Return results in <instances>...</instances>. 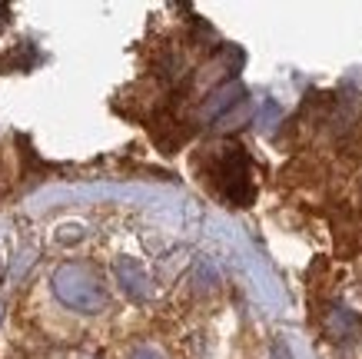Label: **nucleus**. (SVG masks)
<instances>
[{
	"label": "nucleus",
	"instance_id": "39448f33",
	"mask_svg": "<svg viewBox=\"0 0 362 359\" xmlns=\"http://www.w3.org/2000/svg\"><path fill=\"white\" fill-rule=\"evenodd\" d=\"M87 237V227L83 223H64V227H57V243L60 246H74L80 239Z\"/></svg>",
	"mask_w": 362,
	"mask_h": 359
},
{
	"label": "nucleus",
	"instance_id": "9d476101",
	"mask_svg": "<svg viewBox=\"0 0 362 359\" xmlns=\"http://www.w3.org/2000/svg\"><path fill=\"white\" fill-rule=\"evenodd\" d=\"M0 319H4V306H0Z\"/></svg>",
	"mask_w": 362,
	"mask_h": 359
},
{
	"label": "nucleus",
	"instance_id": "6e6552de",
	"mask_svg": "<svg viewBox=\"0 0 362 359\" xmlns=\"http://www.w3.org/2000/svg\"><path fill=\"white\" fill-rule=\"evenodd\" d=\"M130 359H163V356H160L156 349H150V346H140V349H136V353H133Z\"/></svg>",
	"mask_w": 362,
	"mask_h": 359
},
{
	"label": "nucleus",
	"instance_id": "20e7f679",
	"mask_svg": "<svg viewBox=\"0 0 362 359\" xmlns=\"http://www.w3.org/2000/svg\"><path fill=\"white\" fill-rule=\"evenodd\" d=\"M252 113H256V107H252L250 100H240V103H236L230 113H223L213 127H216V133H233V130H240V127H246L252 120Z\"/></svg>",
	"mask_w": 362,
	"mask_h": 359
},
{
	"label": "nucleus",
	"instance_id": "0eeeda50",
	"mask_svg": "<svg viewBox=\"0 0 362 359\" xmlns=\"http://www.w3.org/2000/svg\"><path fill=\"white\" fill-rule=\"evenodd\" d=\"M273 359H293V353H289V346H286L283 339H276L273 343Z\"/></svg>",
	"mask_w": 362,
	"mask_h": 359
},
{
	"label": "nucleus",
	"instance_id": "f03ea898",
	"mask_svg": "<svg viewBox=\"0 0 362 359\" xmlns=\"http://www.w3.org/2000/svg\"><path fill=\"white\" fill-rule=\"evenodd\" d=\"M240 100H246V90L230 80V84H220V87L209 90V97L203 100V107H199V120H220L223 113H230Z\"/></svg>",
	"mask_w": 362,
	"mask_h": 359
},
{
	"label": "nucleus",
	"instance_id": "1a4fd4ad",
	"mask_svg": "<svg viewBox=\"0 0 362 359\" xmlns=\"http://www.w3.org/2000/svg\"><path fill=\"white\" fill-rule=\"evenodd\" d=\"M0 280H4V260H0Z\"/></svg>",
	"mask_w": 362,
	"mask_h": 359
},
{
	"label": "nucleus",
	"instance_id": "7ed1b4c3",
	"mask_svg": "<svg viewBox=\"0 0 362 359\" xmlns=\"http://www.w3.org/2000/svg\"><path fill=\"white\" fill-rule=\"evenodd\" d=\"M117 280L123 283V290L133 296V300H146L150 296V280H146V273L136 260L130 256H120L117 260Z\"/></svg>",
	"mask_w": 362,
	"mask_h": 359
},
{
	"label": "nucleus",
	"instance_id": "f257e3e1",
	"mask_svg": "<svg viewBox=\"0 0 362 359\" xmlns=\"http://www.w3.org/2000/svg\"><path fill=\"white\" fill-rule=\"evenodd\" d=\"M54 293L60 303H66L77 313H100L107 306V293L97 283V276L77 263H64L54 273Z\"/></svg>",
	"mask_w": 362,
	"mask_h": 359
},
{
	"label": "nucleus",
	"instance_id": "423d86ee",
	"mask_svg": "<svg viewBox=\"0 0 362 359\" xmlns=\"http://www.w3.org/2000/svg\"><path fill=\"white\" fill-rule=\"evenodd\" d=\"M279 117H283V107H279L276 100H266V103H263V113H259V120H256V123H259V130H273Z\"/></svg>",
	"mask_w": 362,
	"mask_h": 359
}]
</instances>
